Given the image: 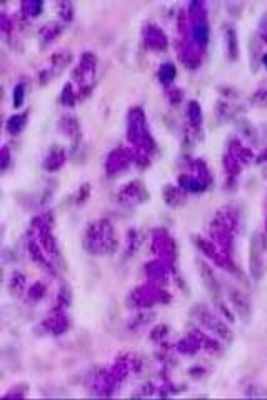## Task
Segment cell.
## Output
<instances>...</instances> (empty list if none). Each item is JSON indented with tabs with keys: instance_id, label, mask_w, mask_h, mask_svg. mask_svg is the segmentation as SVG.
Segmentation results:
<instances>
[{
	"instance_id": "obj_1",
	"label": "cell",
	"mask_w": 267,
	"mask_h": 400,
	"mask_svg": "<svg viewBox=\"0 0 267 400\" xmlns=\"http://www.w3.org/2000/svg\"><path fill=\"white\" fill-rule=\"evenodd\" d=\"M250 255H249V265H250V275L255 280H261L262 275L266 272V264H264V249H262L261 235H254L250 240Z\"/></svg>"
},
{
	"instance_id": "obj_2",
	"label": "cell",
	"mask_w": 267,
	"mask_h": 400,
	"mask_svg": "<svg viewBox=\"0 0 267 400\" xmlns=\"http://www.w3.org/2000/svg\"><path fill=\"white\" fill-rule=\"evenodd\" d=\"M229 297H231V302L232 305H234L235 312L242 320H249L250 318V302L249 299L246 297V295L242 294L237 288H231V294H229Z\"/></svg>"
},
{
	"instance_id": "obj_3",
	"label": "cell",
	"mask_w": 267,
	"mask_h": 400,
	"mask_svg": "<svg viewBox=\"0 0 267 400\" xmlns=\"http://www.w3.org/2000/svg\"><path fill=\"white\" fill-rule=\"evenodd\" d=\"M199 272H200L202 280H204V285L207 287L209 292H211V297H212L214 300H217V302H219V299H220V287H219V282H217L216 275H214L212 268L209 267L207 264L200 262V265H199Z\"/></svg>"
},
{
	"instance_id": "obj_4",
	"label": "cell",
	"mask_w": 267,
	"mask_h": 400,
	"mask_svg": "<svg viewBox=\"0 0 267 400\" xmlns=\"http://www.w3.org/2000/svg\"><path fill=\"white\" fill-rule=\"evenodd\" d=\"M205 324H207L209 329H211L214 333H217L219 337L231 338V330H229L227 327L222 324V322H219V320H216V318H212L211 315H205Z\"/></svg>"
},
{
	"instance_id": "obj_5",
	"label": "cell",
	"mask_w": 267,
	"mask_h": 400,
	"mask_svg": "<svg viewBox=\"0 0 267 400\" xmlns=\"http://www.w3.org/2000/svg\"><path fill=\"white\" fill-rule=\"evenodd\" d=\"M24 117H12L10 118V122H9V130L12 133H17L18 130L22 129V125H24V120H22Z\"/></svg>"
},
{
	"instance_id": "obj_6",
	"label": "cell",
	"mask_w": 267,
	"mask_h": 400,
	"mask_svg": "<svg viewBox=\"0 0 267 400\" xmlns=\"http://www.w3.org/2000/svg\"><path fill=\"white\" fill-rule=\"evenodd\" d=\"M189 112H190V117H192V122H194V124H199V120H200V112H199V109H197L196 103H192V105H190Z\"/></svg>"
},
{
	"instance_id": "obj_7",
	"label": "cell",
	"mask_w": 267,
	"mask_h": 400,
	"mask_svg": "<svg viewBox=\"0 0 267 400\" xmlns=\"http://www.w3.org/2000/svg\"><path fill=\"white\" fill-rule=\"evenodd\" d=\"M22 90H24L22 85H17V88H15V105L17 107L22 103V97H24V95H22Z\"/></svg>"
},
{
	"instance_id": "obj_8",
	"label": "cell",
	"mask_w": 267,
	"mask_h": 400,
	"mask_svg": "<svg viewBox=\"0 0 267 400\" xmlns=\"http://www.w3.org/2000/svg\"><path fill=\"white\" fill-rule=\"evenodd\" d=\"M266 62H267V57H266Z\"/></svg>"
}]
</instances>
